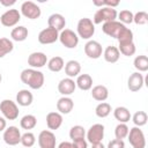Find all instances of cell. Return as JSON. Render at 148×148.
<instances>
[{
    "mask_svg": "<svg viewBox=\"0 0 148 148\" xmlns=\"http://www.w3.org/2000/svg\"><path fill=\"white\" fill-rule=\"evenodd\" d=\"M34 99L32 94L28 90V89H21L17 94H16V103L21 106H29L31 105Z\"/></svg>",
    "mask_w": 148,
    "mask_h": 148,
    "instance_id": "22",
    "label": "cell"
},
{
    "mask_svg": "<svg viewBox=\"0 0 148 148\" xmlns=\"http://www.w3.org/2000/svg\"><path fill=\"white\" fill-rule=\"evenodd\" d=\"M38 145L40 148H56V135L52 131L44 130L38 135Z\"/></svg>",
    "mask_w": 148,
    "mask_h": 148,
    "instance_id": "14",
    "label": "cell"
},
{
    "mask_svg": "<svg viewBox=\"0 0 148 148\" xmlns=\"http://www.w3.org/2000/svg\"><path fill=\"white\" fill-rule=\"evenodd\" d=\"M95 6H99V7H110V8H114L119 5V1H110V0H105V1H94Z\"/></svg>",
    "mask_w": 148,
    "mask_h": 148,
    "instance_id": "40",
    "label": "cell"
},
{
    "mask_svg": "<svg viewBox=\"0 0 148 148\" xmlns=\"http://www.w3.org/2000/svg\"><path fill=\"white\" fill-rule=\"evenodd\" d=\"M80 72H81V65H80L79 61L69 60V61L66 62V65H65V73H66V75L68 77H71V79L75 77V76H77L80 74Z\"/></svg>",
    "mask_w": 148,
    "mask_h": 148,
    "instance_id": "25",
    "label": "cell"
},
{
    "mask_svg": "<svg viewBox=\"0 0 148 148\" xmlns=\"http://www.w3.org/2000/svg\"><path fill=\"white\" fill-rule=\"evenodd\" d=\"M72 142H73V145H74L75 148H88V143H87V141H86L84 138H83V139L74 140V141H72Z\"/></svg>",
    "mask_w": 148,
    "mask_h": 148,
    "instance_id": "42",
    "label": "cell"
},
{
    "mask_svg": "<svg viewBox=\"0 0 148 148\" xmlns=\"http://www.w3.org/2000/svg\"><path fill=\"white\" fill-rule=\"evenodd\" d=\"M128 131H130V128H128V126L126 124L119 123L116 126V128H114V136H116V139H118V140L125 139L128 135Z\"/></svg>",
    "mask_w": 148,
    "mask_h": 148,
    "instance_id": "36",
    "label": "cell"
},
{
    "mask_svg": "<svg viewBox=\"0 0 148 148\" xmlns=\"http://www.w3.org/2000/svg\"><path fill=\"white\" fill-rule=\"evenodd\" d=\"M126 29V25L120 23L119 21L114 20V21H110V22H105L102 25V30L105 35L112 37V38H118L120 36V34Z\"/></svg>",
    "mask_w": 148,
    "mask_h": 148,
    "instance_id": "5",
    "label": "cell"
},
{
    "mask_svg": "<svg viewBox=\"0 0 148 148\" xmlns=\"http://www.w3.org/2000/svg\"><path fill=\"white\" fill-rule=\"evenodd\" d=\"M113 116H114L116 120H118L119 123H123V124H126L131 119V112L125 106H118V108H116L114 111H113Z\"/></svg>",
    "mask_w": 148,
    "mask_h": 148,
    "instance_id": "26",
    "label": "cell"
},
{
    "mask_svg": "<svg viewBox=\"0 0 148 148\" xmlns=\"http://www.w3.org/2000/svg\"><path fill=\"white\" fill-rule=\"evenodd\" d=\"M23 148H24V147H23Z\"/></svg>",
    "mask_w": 148,
    "mask_h": 148,
    "instance_id": "48",
    "label": "cell"
},
{
    "mask_svg": "<svg viewBox=\"0 0 148 148\" xmlns=\"http://www.w3.org/2000/svg\"><path fill=\"white\" fill-rule=\"evenodd\" d=\"M132 120L134 123V125L136 127H140V126H143L147 124V120H148V116L145 111H136L133 117H132Z\"/></svg>",
    "mask_w": 148,
    "mask_h": 148,
    "instance_id": "35",
    "label": "cell"
},
{
    "mask_svg": "<svg viewBox=\"0 0 148 148\" xmlns=\"http://www.w3.org/2000/svg\"><path fill=\"white\" fill-rule=\"evenodd\" d=\"M3 141L9 146H16L21 142V132L16 126H9L3 131Z\"/></svg>",
    "mask_w": 148,
    "mask_h": 148,
    "instance_id": "12",
    "label": "cell"
},
{
    "mask_svg": "<svg viewBox=\"0 0 148 148\" xmlns=\"http://www.w3.org/2000/svg\"><path fill=\"white\" fill-rule=\"evenodd\" d=\"M21 20V13L17 9H8L0 16V23L3 27H15Z\"/></svg>",
    "mask_w": 148,
    "mask_h": 148,
    "instance_id": "9",
    "label": "cell"
},
{
    "mask_svg": "<svg viewBox=\"0 0 148 148\" xmlns=\"http://www.w3.org/2000/svg\"><path fill=\"white\" fill-rule=\"evenodd\" d=\"M1 81H2V74H1V72H0V83H1Z\"/></svg>",
    "mask_w": 148,
    "mask_h": 148,
    "instance_id": "47",
    "label": "cell"
},
{
    "mask_svg": "<svg viewBox=\"0 0 148 148\" xmlns=\"http://www.w3.org/2000/svg\"><path fill=\"white\" fill-rule=\"evenodd\" d=\"M75 88H76V83L71 77H65V79L60 80L59 83H58V91L62 96H69V95H72L75 91Z\"/></svg>",
    "mask_w": 148,
    "mask_h": 148,
    "instance_id": "17",
    "label": "cell"
},
{
    "mask_svg": "<svg viewBox=\"0 0 148 148\" xmlns=\"http://www.w3.org/2000/svg\"><path fill=\"white\" fill-rule=\"evenodd\" d=\"M60 43L67 49H75L79 44V36L71 29H64L59 34Z\"/></svg>",
    "mask_w": 148,
    "mask_h": 148,
    "instance_id": "7",
    "label": "cell"
},
{
    "mask_svg": "<svg viewBox=\"0 0 148 148\" xmlns=\"http://www.w3.org/2000/svg\"><path fill=\"white\" fill-rule=\"evenodd\" d=\"M74 108V102L71 97L68 96H62L58 99L57 102V110L61 114H67L69 113Z\"/></svg>",
    "mask_w": 148,
    "mask_h": 148,
    "instance_id": "19",
    "label": "cell"
},
{
    "mask_svg": "<svg viewBox=\"0 0 148 148\" xmlns=\"http://www.w3.org/2000/svg\"><path fill=\"white\" fill-rule=\"evenodd\" d=\"M86 136V130L81 125H75L69 130V138L72 141L77 140V139H83Z\"/></svg>",
    "mask_w": 148,
    "mask_h": 148,
    "instance_id": "33",
    "label": "cell"
},
{
    "mask_svg": "<svg viewBox=\"0 0 148 148\" xmlns=\"http://www.w3.org/2000/svg\"><path fill=\"white\" fill-rule=\"evenodd\" d=\"M76 35L82 39H90L95 34V24L88 17L80 18L76 25Z\"/></svg>",
    "mask_w": 148,
    "mask_h": 148,
    "instance_id": "2",
    "label": "cell"
},
{
    "mask_svg": "<svg viewBox=\"0 0 148 148\" xmlns=\"http://www.w3.org/2000/svg\"><path fill=\"white\" fill-rule=\"evenodd\" d=\"M91 148H105V146L102 142H98V143H92Z\"/></svg>",
    "mask_w": 148,
    "mask_h": 148,
    "instance_id": "46",
    "label": "cell"
},
{
    "mask_svg": "<svg viewBox=\"0 0 148 148\" xmlns=\"http://www.w3.org/2000/svg\"><path fill=\"white\" fill-rule=\"evenodd\" d=\"M14 49V44L9 38H0V58H3L6 54L10 53Z\"/></svg>",
    "mask_w": 148,
    "mask_h": 148,
    "instance_id": "31",
    "label": "cell"
},
{
    "mask_svg": "<svg viewBox=\"0 0 148 148\" xmlns=\"http://www.w3.org/2000/svg\"><path fill=\"white\" fill-rule=\"evenodd\" d=\"M59 39V31H57L56 29L47 27L45 29H43L39 34H38V42L40 44L47 45V44H53Z\"/></svg>",
    "mask_w": 148,
    "mask_h": 148,
    "instance_id": "10",
    "label": "cell"
},
{
    "mask_svg": "<svg viewBox=\"0 0 148 148\" xmlns=\"http://www.w3.org/2000/svg\"><path fill=\"white\" fill-rule=\"evenodd\" d=\"M58 148H75L73 142H68V141H62L59 143Z\"/></svg>",
    "mask_w": 148,
    "mask_h": 148,
    "instance_id": "43",
    "label": "cell"
},
{
    "mask_svg": "<svg viewBox=\"0 0 148 148\" xmlns=\"http://www.w3.org/2000/svg\"><path fill=\"white\" fill-rule=\"evenodd\" d=\"M0 111L5 119L15 120L18 117V106L12 99H3L0 102Z\"/></svg>",
    "mask_w": 148,
    "mask_h": 148,
    "instance_id": "4",
    "label": "cell"
},
{
    "mask_svg": "<svg viewBox=\"0 0 148 148\" xmlns=\"http://www.w3.org/2000/svg\"><path fill=\"white\" fill-rule=\"evenodd\" d=\"M103 57L105 59V61L110 62V64H114L119 60V57H120V52L118 50L117 46H113V45H109L106 46V49L103 51Z\"/></svg>",
    "mask_w": 148,
    "mask_h": 148,
    "instance_id": "21",
    "label": "cell"
},
{
    "mask_svg": "<svg viewBox=\"0 0 148 148\" xmlns=\"http://www.w3.org/2000/svg\"><path fill=\"white\" fill-rule=\"evenodd\" d=\"M119 52L126 57H131L135 53L136 49H135V44L134 42H131V43H125V44H119V47H118Z\"/></svg>",
    "mask_w": 148,
    "mask_h": 148,
    "instance_id": "34",
    "label": "cell"
},
{
    "mask_svg": "<svg viewBox=\"0 0 148 148\" xmlns=\"http://www.w3.org/2000/svg\"><path fill=\"white\" fill-rule=\"evenodd\" d=\"M128 141L133 148H146V138L140 127H133L128 131Z\"/></svg>",
    "mask_w": 148,
    "mask_h": 148,
    "instance_id": "6",
    "label": "cell"
},
{
    "mask_svg": "<svg viewBox=\"0 0 148 148\" xmlns=\"http://www.w3.org/2000/svg\"><path fill=\"white\" fill-rule=\"evenodd\" d=\"M104 138V125L102 124H94L92 126H90V128L87 132V139L88 142L92 143H98L102 142Z\"/></svg>",
    "mask_w": 148,
    "mask_h": 148,
    "instance_id": "11",
    "label": "cell"
},
{
    "mask_svg": "<svg viewBox=\"0 0 148 148\" xmlns=\"http://www.w3.org/2000/svg\"><path fill=\"white\" fill-rule=\"evenodd\" d=\"M62 124V116L59 112H49L46 116V125L49 130H58Z\"/></svg>",
    "mask_w": 148,
    "mask_h": 148,
    "instance_id": "20",
    "label": "cell"
},
{
    "mask_svg": "<svg viewBox=\"0 0 148 148\" xmlns=\"http://www.w3.org/2000/svg\"><path fill=\"white\" fill-rule=\"evenodd\" d=\"M10 37L15 42H23L28 37V29L24 25H17L12 30Z\"/></svg>",
    "mask_w": 148,
    "mask_h": 148,
    "instance_id": "27",
    "label": "cell"
},
{
    "mask_svg": "<svg viewBox=\"0 0 148 148\" xmlns=\"http://www.w3.org/2000/svg\"><path fill=\"white\" fill-rule=\"evenodd\" d=\"M133 15H134V14H133L131 10L124 9V10H121L117 16H118L120 23H123V24H130V23L133 22Z\"/></svg>",
    "mask_w": 148,
    "mask_h": 148,
    "instance_id": "38",
    "label": "cell"
},
{
    "mask_svg": "<svg viewBox=\"0 0 148 148\" xmlns=\"http://www.w3.org/2000/svg\"><path fill=\"white\" fill-rule=\"evenodd\" d=\"M6 126H7L6 119H5L3 117H0V132L5 131V130H6Z\"/></svg>",
    "mask_w": 148,
    "mask_h": 148,
    "instance_id": "44",
    "label": "cell"
},
{
    "mask_svg": "<svg viewBox=\"0 0 148 148\" xmlns=\"http://www.w3.org/2000/svg\"><path fill=\"white\" fill-rule=\"evenodd\" d=\"M0 3L2 6H6V7H9V6H13L15 3V0H12V1H5V0H1Z\"/></svg>",
    "mask_w": 148,
    "mask_h": 148,
    "instance_id": "45",
    "label": "cell"
},
{
    "mask_svg": "<svg viewBox=\"0 0 148 148\" xmlns=\"http://www.w3.org/2000/svg\"><path fill=\"white\" fill-rule=\"evenodd\" d=\"M133 22H134L135 24H138V25H143V24H146V23L148 22V14H147L146 12H143V10L135 13V14L133 15Z\"/></svg>",
    "mask_w": 148,
    "mask_h": 148,
    "instance_id": "39",
    "label": "cell"
},
{
    "mask_svg": "<svg viewBox=\"0 0 148 148\" xmlns=\"http://www.w3.org/2000/svg\"><path fill=\"white\" fill-rule=\"evenodd\" d=\"M47 24H49V27L56 29L57 31H61V30L65 29L66 20H65V17H64L61 14L54 13V14H52V15L49 16V18H47Z\"/></svg>",
    "mask_w": 148,
    "mask_h": 148,
    "instance_id": "18",
    "label": "cell"
},
{
    "mask_svg": "<svg viewBox=\"0 0 148 148\" xmlns=\"http://www.w3.org/2000/svg\"><path fill=\"white\" fill-rule=\"evenodd\" d=\"M84 53L90 59H98L103 53L102 45L97 40H88L84 44Z\"/></svg>",
    "mask_w": 148,
    "mask_h": 148,
    "instance_id": "13",
    "label": "cell"
},
{
    "mask_svg": "<svg viewBox=\"0 0 148 148\" xmlns=\"http://www.w3.org/2000/svg\"><path fill=\"white\" fill-rule=\"evenodd\" d=\"M117 10L114 8L110 7H101L94 15V18L91 20L94 24H99V23H105L110 21H114L117 18Z\"/></svg>",
    "mask_w": 148,
    "mask_h": 148,
    "instance_id": "3",
    "label": "cell"
},
{
    "mask_svg": "<svg viewBox=\"0 0 148 148\" xmlns=\"http://www.w3.org/2000/svg\"><path fill=\"white\" fill-rule=\"evenodd\" d=\"M133 65H134L135 69H136L139 73H141V72H147V71H148V58H147V56L141 54V56L135 57V59H134V61H133Z\"/></svg>",
    "mask_w": 148,
    "mask_h": 148,
    "instance_id": "30",
    "label": "cell"
},
{
    "mask_svg": "<svg viewBox=\"0 0 148 148\" xmlns=\"http://www.w3.org/2000/svg\"><path fill=\"white\" fill-rule=\"evenodd\" d=\"M95 113H96V116L99 117V118H105V117H108V116L111 113V105H110L109 103H106V102H101V103L96 106Z\"/></svg>",
    "mask_w": 148,
    "mask_h": 148,
    "instance_id": "32",
    "label": "cell"
},
{
    "mask_svg": "<svg viewBox=\"0 0 148 148\" xmlns=\"http://www.w3.org/2000/svg\"><path fill=\"white\" fill-rule=\"evenodd\" d=\"M106 148H125V142L124 140H118V139H113L108 143Z\"/></svg>",
    "mask_w": 148,
    "mask_h": 148,
    "instance_id": "41",
    "label": "cell"
},
{
    "mask_svg": "<svg viewBox=\"0 0 148 148\" xmlns=\"http://www.w3.org/2000/svg\"><path fill=\"white\" fill-rule=\"evenodd\" d=\"M47 67H49V69H50L51 72L57 73V72H60V71L65 67V61H64V59H62L61 57L56 56V57L51 58V59L47 61Z\"/></svg>",
    "mask_w": 148,
    "mask_h": 148,
    "instance_id": "28",
    "label": "cell"
},
{
    "mask_svg": "<svg viewBox=\"0 0 148 148\" xmlns=\"http://www.w3.org/2000/svg\"><path fill=\"white\" fill-rule=\"evenodd\" d=\"M91 96L98 102H104L109 97V90L103 84H97L91 89Z\"/></svg>",
    "mask_w": 148,
    "mask_h": 148,
    "instance_id": "24",
    "label": "cell"
},
{
    "mask_svg": "<svg viewBox=\"0 0 148 148\" xmlns=\"http://www.w3.org/2000/svg\"><path fill=\"white\" fill-rule=\"evenodd\" d=\"M21 14L27 18L36 20L40 16L42 12L37 3L32 2V1H24L21 5Z\"/></svg>",
    "mask_w": 148,
    "mask_h": 148,
    "instance_id": "8",
    "label": "cell"
},
{
    "mask_svg": "<svg viewBox=\"0 0 148 148\" xmlns=\"http://www.w3.org/2000/svg\"><path fill=\"white\" fill-rule=\"evenodd\" d=\"M145 84V79H143V75L139 72H134L130 75L128 80H127V87L131 91L135 92V91H139Z\"/></svg>",
    "mask_w": 148,
    "mask_h": 148,
    "instance_id": "16",
    "label": "cell"
},
{
    "mask_svg": "<svg viewBox=\"0 0 148 148\" xmlns=\"http://www.w3.org/2000/svg\"><path fill=\"white\" fill-rule=\"evenodd\" d=\"M37 125V118L34 114H25L20 120V126L23 130H32Z\"/></svg>",
    "mask_w": 148,
    "mask_h": 148,
    "instance_id": "29",
    "label": "cell"
},
{
    "mask_svg": "<svg viewBox=\"0 0 148 148\" xmlns=\"http://www.w3.org/2000/svg\"><path fill=\"white\" fill-rule=\"evenodd\" d=\"M46 62H47V57L43 52H32L28 57V65L34 69L44 67Z\"/></svg>",
    "mask_w": 148,
    "mask_h": 148,
    "instance_id": "15",
    "label": "cell"
},
{
    "mask_svg": "<svg viewBox=\"0 0 148 148\" xmlns=\"http://www.w3.org/2000/svg\"><path fill=\"white\" fill-rule=\"evenodd\" d=\"M36 142V138L34 135V133L31 132H25L24 134L21 135V143L24 148H30L35 145Z\"/></svg>",
    "mask_w": 148,
    "mask_h": 148,
    "instance_id": "37",
    "label": "cell"
},
{
    "mask_svg": "<svg viewBox=\"0 0 148 148\" xmlns=\"http://www.w3.org/2000/svg\"><path fill=\"white\" fill-rule=\"evenodd\" d=\"M20 79L24 84H27L28 87H30L31 89H35V90L40 89L45 81L44 74L40 71L34 69V68L23 69L20 74Z\"/></svg>",
    "mask_w": 148,
    "mask_h": 148,
    "instance_id": "1",
    "label": "cell"
},
{
    "mask_svg": "<svg viewBox=\"0 0 148 148\" xmlns=\"http://www.w3.org/2000/svg\"><path fill=\"white\" fill-rule=\"evenodd\" d=\"M75 83L79 89L87 91V90H90L92 87V77L89 74H79Z\"/></svg>",
    "mask_w": 148,
    "mask_h": 148,
    "instance_id": "23",
    "label": "cell"
}]
</instances>
